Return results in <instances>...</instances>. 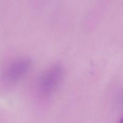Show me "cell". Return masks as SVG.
I'll list each match as a JSON object with an SVG mask.
<instances>
[{"instance_id":"6da1fadb","label":"cell","mask_w":123,"mask_h":123,"mask_svg":"<svg viewBox=\"0 0 123 123\" xmlns=\"http://www.w3.org/2000/svg\"><path fill=\"white\" fill-rule=\"evenodd\" d=\"M64 75V69L60 63H56L47 69L39 77L37 88L43 96H49L55 92L60 85Z\"/></svg>"},{"instance_id":"7a4b0ae2","label":"cell","mask_w":123,"mask_h":123,"mask_svg":"<svg viewBox=\"0 0 123 123\" xmlns=\"http://www.w3.org/2000/svg\"><path fill=\"white\" fill-rule=\"evenodd\" d=\"M32 65L31 60L21 57L12 62L3 74V79L9 83H14L23 79L29 72Z\"/></svg>"},{"instance_id":"3957f363","label":"cell","mask_w":123,"mask_h":123,"mask_svg":"<svg viewBox=\"0 0 123 123\" xmlns=\"http://www.w3.org/2000/svg\"><path fill=\"white\" fill-rule=\"evenodd\" d=\"M122 121H123V120H122V119H121V120L119 121V123H123V122H122Z\"/></svg>"}]
</instances>
